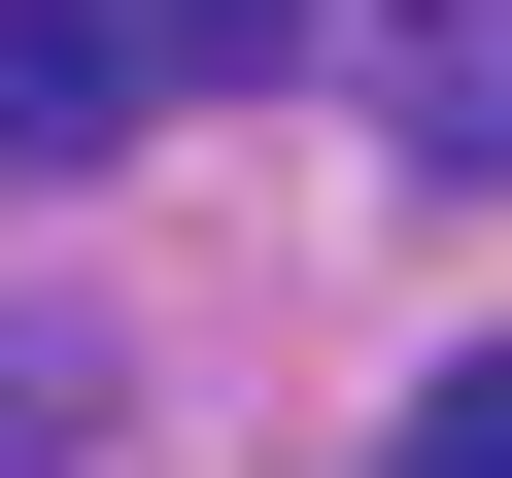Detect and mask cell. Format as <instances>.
Wrapping results in <instances>:
<instances>
[{
    "label": "cell",
    "mask_w": 512,
    "mask_h": 478,
    "mask_svg": "<svg viewBox=\"0 0 512 478\" xmlns=\"http://www.w3.org/2000/svg\"><path fill=\"white\" fill-rule=\"evenodd\" d=\"M171 69H137V0H0V171H103Z\"/></svg>",
    "instance_id": "1"
},
{
    "label": "cell",
    "mask_w": 512,
    "mask_h": 478,
    "mask_svg": "<svg viewBox=\"0 0 512 478\" xmlns=\"http://www.w3.org/2000/svg\"><path fill=\"white\" fill-rule=\"evenodd\" d=\"M376 137H410V171H478V205H512V0H410V35H376Z\"/></svg>",
    "instance_id": "2"
},
{
    "label": "cell",
    "mask_w": 512,
    "mask_h": 478,
    "mask_svg": "<svg viewBox=\"0 0 512 478\" xmlns=\"http://www.w3.org/2000/svg\"><path fill=\"white\" fill-rule=\"evenodd\" d=\"M410 478H512V342H478V376H410Z\"/></svg>",
    "instance_id": "3"
},
{
    "label": "cell",
    "mask_w": 512,
    "mask_h": 478,
    "mask_svg": "<svg viewBox=\"0 0 512 478\" xmlns=\"http://www.w3.org/2000/svg\"><path fill=\"white\" fill-rule=\"evenodd\" d=\"M274 35H308V0H137V69H274Z\"/></svg>",
    "instance_id": "4"
},
{
    "label": "cell",
    "mask_w": 512,
    "mask_h": 478,
    "mask_svg": "<svg viewBox=\"0 0 512 478\" xmlns=\"http://www.w3.org/2000/svg\"><path fill=\"white\" fill-rule=\"evenodd\" d=\"M35 444H69V342H0V478H35Z\"/></svg>",
    "instance_id": "5"
}]
</instances>
